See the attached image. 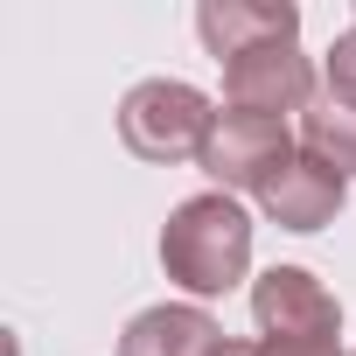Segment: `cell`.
<instances>
[{
  "instance_id": "obj_1",
  "label": "cell",
  "mask_w": 356,
  "mask_h": 356,
  "mask_svg": "<svg viewBox=\"0 0 356 356\" xmlns=\"http://www.w3.org/2000/svg\"><path fill=\"white\" fill-rule=\"evenodd\" d=\"M161 266H168L175 286H189V293H224V286H238L245 266H252V217H245L224 189L189 196L182 210L168 217V231H161Z\"/></svg>"
},
{
  "instance_id": "obj_2",
  "label": "cell",
  "mask_w": 356,
  "mask_h": 356,
  "mask_svg": "<svg viewBox=\"0 0 356 356\" xmlns=\"http://www.w3.org/2000/svg\"><path fill=\"white\" fill-rule=\"evenodd\" d=\"M210 126H217L210 98H203L196 84H175V77H147V84H133L126 105H119V140H126L140 161H161V168L203 161Z\"/></svg>"
},
{
  "instance_id": "obj_3",
  "label": "cell",
  "mask_w": 356,
  "mask_h": 356,
  "mask_svg": "<svg viewBox=\"0 0 356 356\" xmlns=\"http://www.w3.org/2000/svg\"><path fill=\"white\" fill-rule=\"evenodd\" d=\"M293 161V133L280 126V119H266V112H217V126H210V147H203V175L217 189H252V196H266V182Z\"/></svg>"
},
{
  "instance_id": "obj_4",
  "label": "cell",
  "mask_w": 356,
  "mask_h": 356,
  "mask_svg": "<svg viewBox=\"0 0 356 356\" xmlns=\"http://www.w3.org/2000/svg\"><path fill=\"white\" fill-rule=\"evenodd\" d=\"M224 98H231V112L280 119V112H300L314 98V70H307L300 42H252L224 63Z\"/></svg>"
},
{
  "instance_id": "obj_5",
  "label": "cell",
  "mask_w": 356,
  "mask_h": 356,
  "mask_svg": "<svg viewBox=\"0 0 356 356\" xmlns=\"http://www.w3.org/2000/svg\"><path fill=\"white\" fill-rule=\"evenodd\" d=\"M252 314H259L266 335H307V342H335L342 335V300L300 266H273L252 286Z\"/></svg>"
},
{
  "instance_id": "obj_6",
  "label": "cell",
  "mask_w": 356,
  "mask_h": 356,
  "mask_svg": "<svg viewBox=\"0 0 356 356\" xmlns=\"http://www.w3.org/2000/svg\"><path fill=\"white\" fill-rule=\"evenodd\" d=\"M342 196H349V182L328 168V161H314V154H293L273 182H266V217L280 224V231H321V224H335V210H342Z\"/></svg>"
},
{
  "instance_id": "obj_7",
  "label": "cell",
  "mask_w": 356,
  "mask_h": 356,
  "mask_svg": "<svg viewBox=\"0 0 356 356\" xmlns=\"http://www.w3.org/2000/svg\"><path fill=\"white\" fill-rule=\"evenodd\" d=\"M196 35L210 42L217 63H231L252 42H300V15L286 0H210L196 8Z\"/></svg>"
},
{
  "instance_id": "obj_8",
  "label": "cell",
  "mask_w": 356,
  "mask_h": 356,
  "mask_svg": "<svg viewBox=\"0 0 356 356\" xmlns=\"http://www.w3.org/2000/svg\"><path fill=\"white\" fill-rule=\"evenodd\" d=\"M217 349H224V328L203 307H147L119 335V356H217Z\"/></svg>"
},
{
  "instance_id": "obj_9",
  "label": "cell",
  "mask_w": 356,
  "mask_h": 356,
  "mask_svg": "<svg viewBox=\"0 0 356 356\" xmlns=\"http://www.w3.org/2000/svg\"><path fill=\"white\" fill-rule=\"evenodd\" d=\"M300 154H314V161H328L342 182L356 175V112L349 105H307V119H300Z\"/></svg>"
},
{
  "instance_id": "obj_10",
  "label": "cell",
  "mask_w": 356,
  "mask_h": 356,
  "mask_svg": "<svg viewBox=\"0 0 356 356\" xmlns=\"http://www.w3.org/2000/svg\"><path fill=\"white\" fill-rule=\"evenodd\" d=\"M328 98L356 112V29L335 35V49H328Z\"/></svg>"
},
{
  "instance_id": "obj_11",
  "label": "cell",
  "mask_w": 356,
  "mask_h": 356,
  "mask_svg": "<svg viewBox=\"0 0 356 356\" xmlns=\"http://www.w3.org/2000/svg\"><path fill=\"white\" fill-rule=\"evenodd\" d=\"M259 356H342V342H307V335H266Z\"/></svg>"
},
{
  "instance_id": "obj_12",
  "label": "cell",
  "mask_w": 356,
  "mask_h": 356,
  "mask_svg": "<svg viewBox=\"0 0 356 356\" xmlns=\"http://www.w3.org/2000/svg\"><path fill=\"white\" fill-rule=\"evenodd\" d=\"M217 356H259V342H224Z\"/></svg>"
},
{
  "instance_id": "obj_13",
  "label": "cell",
  "mask_w": 356,
  "mask_h": 356,
  "mask_svg": "<svg viewBox=\"0 0 356 356\" xmlns=\"http://www.w3.org/2000/svg\"><path fill=\"white\" fill-rule=\"evenodd\" d=\"M349 356H356V349H349Z\"/></svg>"
}]
</instances>
